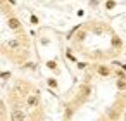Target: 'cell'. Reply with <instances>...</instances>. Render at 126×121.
Here are the masks:
<instances>
[{
  "label": "cell",
  "instance_id": "1",
  "mask_svg": "<svg viewBox=\"0 0 126 121\" xmlns=\"http://www.w3.org/2000/svg\"><path fill=\"white\" fill-rule=\"evenodd\" d=\"M90 31L93 35H104L105 33V24H102V23H90Z\"/></svg>",
  "mask_w": 126,
  "mask_h": 121
},
{
  "label": "cell",
  "instance_id": "2",
  "mask_svg": "<svg viewBox=\"0 0 126 121\" xmlns=\"http://www.w3.org/2000/svg\"><path fill=\"white\" fill-rule=\"evenodd\" d=\"M86 36H88V31L81 26V28L76 31V35L73 36V40H74V43H81V42H85V40H86Z\"/></svg>",
  "mask_w": 126,
  "mask_h": 121
},
{
  "label": "cell",
  "instance_id": "3",
  "mask_svg": "<svg viewBox=\"0 0 126 121\" xmlns=\"http://www.w3.org/2000/svg\"><path fill=\"white\" fill-rule=\"evenodd\" d=\"M21 21L17 19V17H14V16H11V17H7V26L12 30V31H17V30H21Z\"/></svg>",
  "mask_w": 126,
  "mask_h": 121
},
{
  "label": "cell",
  "instance_id": "4",
  "mask_svg": "<svg viewBox=\"0 0 126 121\" xmlns=\"http://www.w3.org/2000/svg\"><path fill=\"white\" fill-rule=\"evenodd\" d=\"M11 119H12V121H24V119H26V114H24L19 107H16V109H12V112H11Z\"/></svg>",
  "mask_w": 126,
  "mask_h": 121
},
{
  "label": "cell",
  "instance_id": "5",
  "mask_svg": "<svg viewBox=\"0 0 126 121\" xmlns=\"http://www.w3.org/2000/svg\"><path fill=\"white\" fill-rule=\"evenodd\" d=\"M97 73H98L100 76L107 78V76H110V74H112V69H110L109 66H105V64H97Z\"/></svg>",
  "mask_w": 126,
  "mask_h": 121
},
{
  "label": "cell",
  "instance_id": "6",
  "mask_svg": "<svg viewBox=\"0 0 126 121\" xmlns=\"http://www.w3.org/2000/svg\"><path fill=\"white\" fill-rule=\"evenodd\" d=\"M79 95H81V99H88L90 95H92V86L88 85V83H83V85H79Z\"/></svg>",
  "mask_w": 126,
  "mask_h": 121
},
{
  "label": "cell",
  "instance_id": "7",
  "mask_svg": "<svg viewBox=\"0 0 126 121\" xmlns=\"http://www.w3.org/2000/svg\"><path fill=\"white\" fill-rule=\"evenodd\" d=\"M110 47L116 49V50H119V49L123 47V40H121L117 35H112V38H110Z\"/></svg>",
  "mask_w": 126,
  "mask_h": 121
},
{
  "label": "cell",
  "instance_id": "8",
  "mask_svg": "<svg viewBox=\"0 0 126 121\" xmlns=\"http://www.w3.org/2000/svg\"><path fill=\"white\" fill-rule=\"evenodd\" d=\"M21 43H23V40H21V38L7 40V47H9V49H19V47H21Z\"/></svg>",
  "mask_w": 126,
  "mask_h": 121
},
{
  "label": "cell",
  "instance_id": "9",
  "mask_svg": "<svg viewBox=\"0 0 126 121\" xmlns=\"http://www.w3.org/2000/svg\"><path fill=\"white\" fill-rule=\"evenodd\" d=\"M38 104V93H35V95H30L28 99H26V105L28 107H35Z\"/></svg>",
  "mask_w": 126,
  "mask_h": 121
},
{
  "label": "cell",
  "instance_id": "10",
  "mask_svg": "<svg viewBox=\"0 0 126 121\" xmlns=\"http://www.w3.org/2000/svg\"><path fill=\"white\" fill-rule=\"evenodd\" d=\"M117 7V2H116V0H105V2H104V9L105 11H114Z\"/></svg>",
  "mask_w": 126,
  "mask_h": 121
},
{
  "label": "cell",
  "instance_id": "11",
  "mask_svg": "<svg viewBox=\"0 0 126 121\" xmlns=\"http://www.w3.org/2000/svg\"><path fill=\"white\" fill-rule=\"evenodd\" d=\"M116 86H117V90H121V92H126V78H117V81H116Z\"/></svg>",
  "mask_w": 126,
  "mask_h": 121
},
{
  "label": "cell",
  "instance_id": "12",
  "mask_svg": "<svg viewBox=\"0 0 126 121\" xmlns=\"http://www.w3.org/2000/svg\"><path fill=\"white\" fill-rule=\"evenodd\" d=\"M47 85H48L50 88H54V90H57V88H59V83H57V80H55V78H47Z\"/></svg>",
  "mask_w": 126,
  "mask_h": 121
},
{
  "label": "cell",
  "instance_id": "13",
  "mask_svg": "<svg viewBox=\"0 0 126 121\" xmlns=\"http://www.w3.org/2000/svg\"><path fill=\"white\" fill-rule=\"evenodd\" d=\"M45 66H47L48 69H52V71H57V62H55V61H47Z\"/></svg>",
  "mask_w": 126,
  "mask_h": 121
},
{
  "label": "cell",
  "instance_id": "14",
  "mask_svg": "<svg viewBox=\"0 0 126 121\" xmlns=\"http://www.w3.org/2000/svg\"><path fill=\"white\" fill-rule=\"evenodd\" d=\"M30 23H31L33 26H38V24H40V19H38V16L31 14V16H30Z\"/></svg>",
  "mask_w": 126,
  "mask_h": 121
},
{
  "label": "cell",
  "instance_id": "15",
  "mask_svg": "<svg viewBox=\"0 0 126 121\" xmlns=\"http://www.w3.org/2000/svg\"><path fill=\"white\" fill-rule=\"evenodd\" d=\"M116 76H117V78H126L124 69H123V68H117V69H116Z\"/></svg>",
  "mask_w": 126,
  "mask_h": 121
},
{
  "label": "cell",
  "instance_id": "16",
  "mask_svg": "<svg viewBox=\"0 0 126 121\" xmlns=\"http://www.w3.org/2000/svg\"><path fill=\"white\" fill-rule=\"evenodd\" d=\"M11 76H12L11 71H2V73H0V78H4V80H9Z\"/></svg>",
  "mask_w": 126,
  "mask_h": 121
},
{
  "label": "cell",
  "instance_id": "17",
  "mask_svg": "<svg viewBox=\"0 0 126 121\" xmlns=\"http://www.w3.org/2000/svg\"><path fill=\"white\" fill-rule=\"evenodd\" d=\"M66 57H67L69 61H73V62H78V61H76V57L73 55V52H71V50H66Z\"/></svg>",
  "mask_w": 126,
  "mask_h": 121
},
{
  "label": "cell",
  "instance_id": "18",
  "mask_svg": "<svg viewBox=\"0 0 126 121\" xmlns=\"http://www.w3.org/2000/svg\"><path fill=\"white\" fill-rule=\"evenodd\" d=\"M73 116V107H66V121H69Z\"/></svg>",
  "mask_w": 126,
  "mask_h": 121
},
{
  "label": "cell",
  "instance_id": "19",
  "mask_svg": "<svg viewBox=\"0 0 126 121\" xmlns=\"http://www.w3.org/2000/svg\"><path fill=\"white\" fill-rule=\"evenodd\" d=\"M86 66H88L86 62H76V68L78 69H86Z\"/></svg>",
  "mask_w": 126,
  "mask_h": 121
},
{
  "label": "cell",
  "instance_id": "20",
  "mask_svg": "<svg viewBox=\"0 0 126 121\" xmlns=\"http://www.w3.org/2000/svg\"><path fill=\"white\" fill-rule=\"evenodd\" d=\"M98 4H100L98 0H90V2H88V5H90V7H98Z\"/></svg>",
  "mask_w": 126,
  "mask_h": 121
},
{
  "label": "cell",
  "instance_id": "21",
  "mask_svg": "<svg viewBox=\"0 0 126 121\" xmlns=\"http://www.w3.org/2000/svg\"><path fill=\"white\" fill-rule=\"evenodd\" d=\"M7 4H11V5H12V7H14V5H16V4H17V0H7Z\"/></svg>",
  "mask_w": 126,
  "mask_h": 121
},
{
  "label": "cell",
  "instance_id": "22",
  "mask_svg": "<svg viewBox=\"0 0 126 121\" xmlns=\"http://www.w3.org/2000/svg\"><path fill=\"white\" fill-rule=\"evenodd\" d=\"M124 121H126V112H124Z\"/></svg>",
  "mask_w": 126,
  "mask_h": 121
},
{
  "label": "cell",
  "instance_id": "23",
  "mask_svg": "<svg viewBox=\"0 0 126 121\" xmlns=\"http://www.w3.org/2000/svg\"><path fill=\"white\" fill-rule=\"evenodd\" d=\"M100 121H105V119H100Z\"/></svg>",
  "mask_w": 126,
  "mask_h": 121
},
{
  "label": "cell",
  "instance_id": "24",
  "mask_svg": "<svg viewBox=\"0 0 126 121\" xmlns=\"http://www.w3.org/2000/svg\"><path fill=\"white\" fill-rule=\"evenodd\" d=\"M124 54H126V52H124Z\"/></svg>",
  "mask_w": 126,
  "mask_h": 121
}]
</instances>
